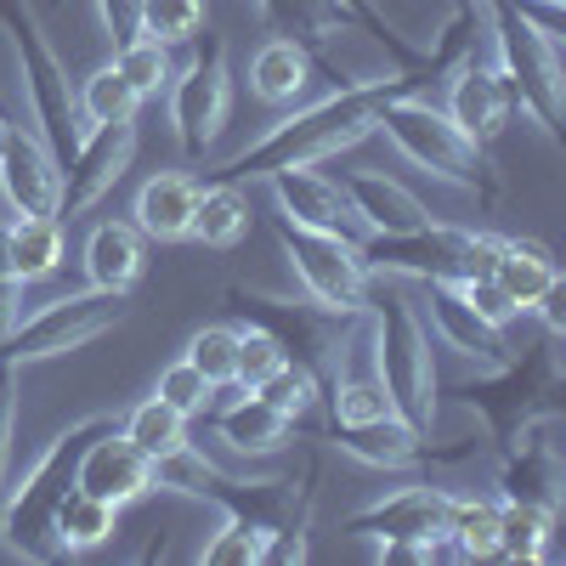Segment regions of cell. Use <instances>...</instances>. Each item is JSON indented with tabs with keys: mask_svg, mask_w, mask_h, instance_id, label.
Returning a JSON list of instances; mask_svg holds the SVG:
<instances>
[{
	"mask_svg": "<svg viewBox=\"0 0 566 566\" xmlns=\"http://www.w3.org/2000/svg\"><path fill=\"white\" fill-rule=\"evenodd\" d=\"M453 290H459V295H464L470 306H476V312H482L488 323H499V328H510L515 317H522V312H515V301H510V295L499 290L493 277H459Z\"/></svg>",
	"mask_w": 566,
	"mask_h": 566,
	"instance_id": "obj_45",
	"label": "cell"
},
{
	"mask_svg": "<svg viewBox=\"0 0 566 566\" xmlns=\"http://www.w3.org/2000/svg\"><path fill=\"white\" fill-rule=\"evenodd\" d=\"M154 397H165L170 408H181L187 419H193V413H205V408L216 402V386L205 380V374H199L193 363L181 357V363H170V368L159 374V386H154Z\"/></svg>",
	"mask_w": 566,
	"mask_h": 566,
	"instance_id": "obj_44",
	"label": "cell"
},
{
	"mask_svg": "<svg viewBox=\"0 0 566 566\" xmlns=\"http://www.w3.org/2000/svg\"><path fill=\"white\" fill-rule=\"evenodd\" d=\"M368 323V368L386 386L391 413L408 419L419 437L437 431V352H431V328H424L419 306L402 290L368 295L363 306Z\"/></svg>",
	"mask_w": 566,
	"mask_h": 566,
	"instance_id": "obj_2",
	"label": "cell"
},
{
	"mask_svg": "<svg viewBox=\"0 0 566 566\" xmlns=\"http://www.w3.org/2000/svg\"><path fill=\"white\" fill-rule=\"evenodd\" d=\"M250 232V193L232 181H199V210H193V232L205 250H232Z\"/></svg>",
	"mask_w": 566,
	"mask_h": 566,
	"instance_id": "obj_31",
	"label": "cell"
},
{
	"mask_svg": "<svg viewBox=\"0 0 566 566\" xmlns=\"http://www.w3.org/2000/svg\"><path fill=\"white\" fill-rule=\"evenodd\" d=\"M340 187H346V199H352L363 232H380V239H397V232H419V227L437 221L431 210H424L419 193H408L402 181H391V176H380V170H346Z\"/></svg>",
	"mask_w": 566,
	"mask_h": 566,
	"instance_id": "obj_21",
	"label": "cell"
},
{
	"mask_svg": "<svg viewBox=\"0 0 566 566\" xmlns=\"http://www.w3.org/2000/svg\"><path fill=\"white\" fill-rule=\"evenodd\" d=\"M0 199L18 216H57V205H63V165L23 125H12L7 148H0Z\"/></svg>",
	"mask_w": 566,
	"mask_h": 566,
	"instance_id": "obj_17",
	"label": "cell"
},
{
	"mask_svg": "<svg viewBox=\"0 0 566 566\" xmlns=\"http://www.w3.org/2000/svg\"><path fill=\"white\" fill-rule=\"evenodd\" d=\"M136 159V119H114V125H85L74 159L63 165V205L57 216H85L97 210L114 187L125 181Z\"/></svg>",
	"mask_w": 566,
	"mask_h": 566,
	"instance_id": "obj_14",
	"label": "cell"
},
{
	"mask_svg": "<svg viewBox=\"0 0 566 566\" xmlns=\"http://www.w3.org/2000/svg\"><path fill=\"white\" fill-rule=\"evenodd\" d=\"M187 363H193L216 391H227L232 386V363H239V328H227V323L199 328V335L187 340Z\"/></svg>",
	"mask_w": 566,
	"mask_h": 566,
	"instance_id": "obj_42",
	"label": "cell"
},
{
	"mask_svg": "<svg viewBox=\"0 0 566 566\" xmlns=\"http://www.w3.org/2000/svg\"><path fill=\"white\" fill-rule=\"evenodd\" d=\"M340 7L352 12V23H357L368 40H380V45H386L391 69H424V52H419V45H413L408 34H397V23L386 18L380 0H340ZM424 74H431V69H424Z\"/></svg>",
	"mask_w": 566,
	"mask_h": 566,
	"instance_id": "obj_41",
	"label": "cell"
},
{
	"mask_svg": "<svg viewBox=\"0 0 566 566\" xmlns=\"http://www.w3.org/2000/svg\"><path fill=\"white\" fill-rule=\"evenodd\" d=\"M290 431H295V419L290 413H277L261 391H239L227 408H216V437L232 448V453H244V459H272L290 448Z\"/></svg>",
	"mask_w": 566,
	"mask_h": 566,
	"instance_id": "obj_24",
	"label": "cell"
},
{
	"mask_svg": "<svg viewBox=\"0 0 566 566\" xmlns=\"http://www.w3.org/2000/svg\"><path fill=\"white\" fill-rule=\"evenodd\" d=\"M114 533H119V504L91 499V493H80V488H69L63 504L52 510V544H57V560H74V555L103 549Z\"/></svg>",
	"mask_w": 566,
	"mask_h": 566,
	"instance_id": "obj_28",
	"label": "cell"
},
{
	"mask_svg": "<svg viewBox=\"0 0 566 566\" xmlns=\"http://www.w3.org/2000/svg\"><path fill=\"white\" fill-rule=\"evenodd\" d=\"M74 488L91 493V499H108V504H136L154 493V459L142 453L119 424L97 431L85 448H80V464H74Z\"/></svg>",
	"mask_w": 566,
	"mask_h": 566,
	"instance_id": "obj_16",
	"label": "cell"
},
{
	"mask_svg": "<svg viewBox=\"0 0 566 566\" xmlns=\"http://www.w3.org/2000/svg\"><path fill=\"white\" fill-rule=\"evenodd\" d=\"M499 499L538 504V510H555L560 504V459H555L549 431H533L527 442H515L504 453V464H499Z\"/></svg>",
	"mask_w": 566,
	"mask_h": 566,
	"instance_id": "obj_26",
	"label": "cell"
},
{
	"mask_svg": "<svg viewBox=\"0 0 566 566\" xmlns=\"http://www.w3.org/2000/svg\"><path fill=\"white\" fill-rule=\"evenodd\" d=\"M283 363H290V357H283V346L266 335V328H250V323L239 328V363H232V386H239V391L266 386Z\"/></svg>",
	"mask_w": 566,
	"mask_h": 566,
	"instance_id": "obj_43",
	"label": "cell"
},
{
	"mask_svg": "<svg viewBox=\"0 0 566 566\" xmlns=\"http://www.w3.org/2000/svg\"><path fill=\"white\" fill-rule=\"evenodd\" d=\"M205 29V0H136V34L159 45H193Z\"/></svg>",
	"mask_w": 566,
	"mask_h": 566,
	"instance_id": "obj_38",
	"label": "cell"
},
{
	"mask_svg": "<svg viewBox=\"0 0 566 566\" xmlns=\"http://www.w3.org/2000/svg\"><path fill=\"white\" fill-rule=\"evenodd\" d=\"M130 317V295H114V290H74V295H57L45 301L34 317H23L7 340H0V363L12 368H29V363H52V357H69L91 340L114 335V328Z\"/></svg>",
	"mask_w": 566,
	"mask_h": 566,
	"instance_id": "obj_10",
	"label": "cell"
},
{
	"mask_svg": "<svg viewBox=\"0 0 566 566\" xmlns=\"http://www.w3.org/2000/svg\"><path fill=\"white\" fill-rule=\"evenodd\" d=\"M74 103H80V125L136 119V108H142V97L130 91V80H125L114 63H103L97 74H85V80H80V91H74Z\"/></svg>",
	"mask_w": 566,
	"mask_h": 566,
	"instance_id": "obj_35",
	"label": "cell"
},
{
	"mask_svg": "<svg viewBox=\"0 0 566 566\" xmlns=\"http://www.w3.org/2000/svg\"><path fill=\"white\" fill-rule=\"evenodd\" d=\"M193 210H199V176L187 170H159L142 181L136 193V232L154 244H181L187 232H193Z\"/></svg>",
	"mask_w": 566,
	"mask_h": 566,
	"instance_id": "obj_23",
	"label": "cell"
},
{
	"mask_svg": "<svg viewBox=\"0 0 566 566\" xmlns=\"http://www.w3.org/2000/svg\"><path fill=\"white\" fill-rule=\"evenodd\" d=\"M0 29H7V45H12L18 74H23L34 136L57 154V165H69L74 148H80V136H85L74 85H69V63L57 57V45H52V34H45L34 0H0Z\"/></svg>",
	"mask_w": 566,
	"mask_h": 566,
	"instance_id": "obj_7",
	"label": "cell"
},
{
	"mask_svg": "<svg viewBox=\"0 0 566 566\" xmlns=\"http://www.w3.org/2000/svg\"><path fill=\"white\" fill-rule=\"evenodd\" d=\"M555 391H560V335H549V328H544V340H533L527 352L515 346L488 380L459 386L464 408L488 419V437L499 442V453H510L515 442H527L533 431H555L560 424Z\"/></svg>",
	"mask_w": 566,
	"mask_h": 566,
	"instance_id": "obj_3",
	"label": "cell"
},
{
	"mask_svg": "<svg viewBox=\"0 0 566 566\" xmlns=\"http://www.w3.org/2000/svg\"><path fill=\"white\" fill-rule=\"evenodd\" d=\"M424 317H431V335L459 352V357H476L488 368H499L515 346L499 323H488L476 306H470L459 290H453V277H424Z\"/></svg>",
	"mask_w": 566,
	"mask_h": 566,
	"instance_id": "obj_19",
	"label": "cell"
},
{
	"mask_svg": "<svg viewBox=\"0 0 566 566\" xmlns=\"http://www.w3.org/2000/svg\"><path fill=\"white\" fill-rule=\"evenodd\" d=\"M18 374L12 363H0V493H7V470H12V431H18Z\"/></svg>",
	"mask_w": 566,
	"mask_h": 566,
	"instance_id": "obj_46",
	"label": "cell"
},
{
	"mask_svg": "<svg viewBox=\"0 0 566 566\" xmlns=\"http://www.w3.org/2000/svg\"><path fill=\"white\" fill-rule=\"evenodd\" d=\"M97 23H103V34L114 45L130 40L136 34V0H97Z\"/></svg>",
	"mask_w": 566,
	"mask_h": 566,
	"instance_id": "obj_47",
	"label": "cell"
},
{
	"mask_svg": "<svg viewBox=\"0 0 566 566\" xmlns=\"http://www.w3.org/2000/svg\"><path fill=\"white\" fill-rule=\"evenodd\" d=\"M448 549L453 560H493L499 555V504L493 499H448Z\"/></svg>",
	"mask_w": 566,
	"mask_h": 566,
	"instance_id": "obj_34",
	"label": "cell"
},
{
	"mask_svg": "<svg viewBox=\"0 0 566 566\" xmlns=\"http://www.w3.org/2000/svg\"><path fill=\"white\" fill-rule=\"evenodd\" d=\"M549 533H555V510L499 499V555H493V560L533 566V560L549 555Z\"/></svg>",
	"mask_w": 566,
	"mask_h": 566,
	"instance_id": "obj_33",
	"label": "cell"
},
{
	"mask_svg": "<svg viewBox=\"0 0 566 566\" xmlns=\"http://www.w3.org/2000/svg\"><path fill=\"white\" fill-rule=\"evenodd\" d=\"M499 232H476V227H453V221H431L419 232H397V239H380L368 232L363 239V261L368 272L386 277H488L493 255H499Z\"/></svg>",
	"mask_w": 566,
	"mask_h": 566,
	"instance_id": "obj_9",
	"label": "cell"
},
{
	"mask_svg": "<svg viewBox=\"0 0 566 566\" xmlns=\"http://www.w3.org/2000/svg\"><path fill=\"white\" fill-rule=\"evenodd\" d=\"M266 187H272V199H277V216H290L295 227H317V232H340V239H368L363 232V221H357V210H352V199H346V187L335 181V176H323L317 165H306V170H277V176H266Z\"/></svg>",
	"mask_w": 566,
	"mask_h": 566,
	"instance_id": "obj_18",
	"label": "cell"
},
{
	"mask_svg": "<svg viewBox=\"0 0 566 566\" xmlns=\"http://www.w3.org/2000/svg\"><path fill=\"white\" fill-rule=\"evenodd\" d=\"M114 413H85L74 424L40 448V459L23 470V476L0 493V544L23 560H57V544H52V510L63 504V493L74 488V464H80V448L108 431Z\"/></svg>",
	"mask_w": 566,
	"mask_h": 566,
	"instance_id": "obj_4",
	"label": "cell"
},
{
	"mask_svg": "<svg viewBox=\"0 0 566 566\" xmlns=\"http://www.w3.org/2000/svg\"><path fill=\"white\" fill-rule=\"evenodd\" d=\"M488 277L515 301V312H533L544 295L560 290V266L549 261L544 244H527V239H504L499 255H493V272H488Z\"/></svg>",
	"mask_w": 566,
	"mask_h": 566,
	"instance_id": "obj_27",
	"label": "cell"
},
{
	"mask_svg": "<svg viewBox=\"0 0 566 566\" xmlns=\"http://www.w3.org/2000/svg\"><path fill=\"white\" fill-rule=\"evenodd\" d=\"M277 250L290 261L301 295H312L328 312H346L357 317L368 306V261L357 239H340V232H317V227H295L290 216H277Z\"/></svg>",
	"mask_w": 566,
	"mask_h": 566,
	"instance_id": "obj_12",
	"label": "cell"
},
{
	"mask_svg": "<svg viewBox=\"0 0 566 566\" xmlns=\"http://www.w3.org/2000/svg\"><path fill=\"white\" fill-rule=\"evenodd\" d=\"M510 91L499 80L493 63H476V57H464L453 74H448V119L476 142V148H493V142L510 130Z\"/></svg>",
	"mask_w": 566,
	"mask_h": 566,
	"instance_id": "obj_20",
	"label": "cell"
},
{
	"mask_svg": "<svg viewBox=\"0 0 566 566\" xmlns=\"http://www.w3.org/2000/svg\"><path fill=\"white\" fill-rule=\"evenodd\" d=\"M424 85H431L424 69H386L380 80H352L340 91H328V97L272 119L266 136H255L250 148L221 159L199 181L244 187V181H266L277 170H306V165H323V159H340L346 148H357V142L374 136V119H380V108L391 97H402V91H424Z\"/></svg>",
	"mask_w": 566,
	"mask_h": 566,
	"instance_id": "obj_1",
	"label": "cell"
},
{
	"mask_svg": "<svg viewBox=\"0 0 566 566\" xmlns=\"http://www.w3.org/2000/svg\"><path fill=\"white\" fill-rule=\"evenodd\" d=\"M255 391H261L277 413H290V419L301 424V419H312V413L323 408V374L290 357V363H283V368L272 374V380H266V386H255Z\"/></svg>",
	"mask_w": 566,
	"mask_h": 566,
	"instance_id": "obj_40",
	"label": "cell"
},
{
	"mask_svg": "<svg viewBox=\"0 0 566 566\" xmlns=\"http://www.w3.org/2000/svg\"><path fill=\"white\" fill-rule=\"evenodd\" d=\"M232 114V74H227V40L210 34L193 63L181 74H170V125H176V142L181 154H210L216 136Z\"/></svg>",
	"mask_w": 566,
	"mask_h": 566,
	"instance_id": "obj_13",
	"label": "cell"
},
{
	"mask_svg": "<svg viewBox=\"0 0 566 566\" xmlns=\"http://www.w3.org/2000/svg\"><path fill=\"white\" fill-rule=\"evenodd\" d=\"M266 544H272V527L244 522V515H227L221 533L205 538L199 560H205V566H261V560H266Z\"/></svg>",
	"mask_w": 566,
	"mask_h": 566,
	"instance_id": "obj_39",
	"label": "cell"
},
{
	"mask_svg": "<svg viewBox=\"0 0 566 566\" xmlns=\"http://www.w3.org/2000/svg\"><path fill=\"white\" fill-rule=\"evenodd\" d=\"M374 130H386L391 148L413 170L459 187V193H476V199H499L504 193L499 176H493L488 148H476V142L448 119V108H437L424 91H402V97H391L380 108V119H374Z\"/></svg>",
	"mask_w": 566,
	"mask_h": 566,
	"instance_id": "obj_5",
	"label": "cell"
},
{
	"mask_svg": "<svg viewBox=\"0 0 566 566\" xmlns=\"http://www.w3.org/2000/svg\"><path fill=\"white\" fill-rule=\"evenodd\" d=\"M448 499L453 493H442L431 482L397 488L386 499L352 510L346 515V533L352 538H374V544H437L448 533Z\"/></svg>",
	"mask_w": 566,
	"mask_h": 566,
	"instance_id": "obj_15",
	"label": "cell"
},
{
	"mask_svg": "<svg viewBox=\"0 0 566 566\" xmlns=\"http://www.w3.org/2000/svg\"><path fill=\"white\" fill-rule=\"evenodd\" d=\"M255 7L277 40H295L306 52L312 45H328L335 34H363L340 0H255Z\"/></svg>",
	"mask_w": 566,
	"mask_h": 566,
	"instance_id": "obj_29",
	"label": "cell"
},
{
	"mask_svg": "<svg viewBox=\"0 0 566 566\" xmlns=\"http://www.w3.org/2000/svg\"><path fill=\"white\" fill-rule=\"evenodd\" d=\"M119 431H125L142 453H148V459H159V453H170V448L187 442V413L170 408L165 397H148V402L130 408V419L119 424Z\"/></svg>",
	"mask_w": 566,
	"mask_h": 566,
	"instance_id": "obj_37",
	"label": "cell"
},
{
	"mask_svg": "<svg viewBox=\"0 0 566 566\" xmlns=\"http://www.w3.org/2000/svg\"><path fill=\"white\" fill-rule=\"evenodd\" d=\"M142 266H148V239L136 232V221H97L85 239V283L91 290L130 295Z\"/></svg>",
	"mask_w": 566,
	"mask_h": 566,
	"instance_id": "obj_25",
	"label": "cell"
},
{
	"mask_svg": "<svg viewBox=\"0 0 566 566\" xmlns=\"http://www.w3.org/2000/svg\"><path fill=\"white\" fill-rule=\"evenodd\" d=\"M328 442H335L346 459L368 464V470H413L431 459V442H424L408 419L386 413V419H368V424H328L323 431Z\"/></svg>",
	"mask_w": 566,
	"mask_h": 566,
	"instance_id": "obj_22",
	"label": "cell"
},
{
	"mask_svg": "<svg viewBox=\"0 0 566 566\" xmlns=\"http://www.w3.org/2000/svg\"><path fill=\"white\" fill-rule=\"evenodd\" d=\"M7 130H12V125H7V119H0V148H7Z\"/></svg>",
	"mask_w": 566,
	"mask_h": 566,
	"instance_id": "obj_50",
	"label": "cell"
},
{
	"mask_svg": "<svg viewBox=\"0 0 566 566\" xmlns=\"http://www.w3.org/2000/svg\"><path fill=\"white\" fill-rule=\"evenodd\" d=\"M250 85H255V97L272 103V108L295 103L301 91L312 85V52H306V45H295V40H277L272 34L261 52H255V63H250Z\"/></svg>",
	"mask_w": 566,
	"mask_h": 566,
	"instance_id": "obj_32",
	"label": "cell"
},
{
	"mask_svg": "<svg viewBox=\"0 0 566 566\" xmlns=\"http://www.w3.org/2000/svg\"><path fill=\"white\" fill-rule=\"evenodd\" d=\"M232 306H239V317L250 323V328H266V335L283 346V357H295V363H306V368H317L323 380L335 374V363L352 352V328H357V317H346V312H328V306H317L312 295H266V290H232L227 295Z\"/></svg>",
	"mask_w": 566,
	"mask_h": 566,
	"instance_id": "obj_11",
	"label": "cell"
},
{
	"mask_svg": "<svg viewBox=\"0 0 566 566\" xmlns=\"http://www.w3.org/2000/svg\"><path fill=\"white\" fill-rule=\"evenodd\" d=\"M493 18V69L510 91V103L522 108L549 142L560 136L566 114V69H560V40H549L515 0H482Z\"/></svg>",
	"mask_w": 566,
	"mask_h": 566,
	"instance_id": "obj_8",
	"label": "cell"
},
{
	"mask_svg": "<svg viewBox=\"0 0 566 566\" xmlns=\"http://www.w3.org/2000/svg\"><path fill=\"white\" fill-rule=\"evenodd\" d=\"M7 266L23 283H40L63 266V216H18L7 227Z\"/></svg>",
	"mask_w": 566,
	"mask_h": 566,
	"instance_id": "obj_30",
	"label": "cell"
},
{
	"mask_svg": "<svg viewBox=\"0 0 566 566\" xmlns=\"http://www.w3.org/2000/svg\"><path fill=\"white\" fill-rule=\"evenodd\" d=\"M0 272H12V266H7V227H0Z\"/></svg>",
	"mask_w": 566,
	"mask_h": 566,
	"instance_id": "obj_49",
	"label": "cell"
},
{
	"mask_svg": "<svg viewBox=\"0 0 566 566\" xmlns=\"http://www.w3.org/2000/svg\"><path fill=\"white\" fill-rule=\"evenodd\" d=\"M18 323H23V277L0 272V340H7Z\"/></svg>",
	"mask_w": 566,
	"mask_h": 566,
	"instance_id": "obj_48",
	"label": "cell"
},
{
	"mask_svg": "<svg viewBox=\"0 0 566 566\" xmlns=\"http://www.w3.org/2000/svg\"><path fill=\"white\" fill-rule=\"evenodd\" d=\"M154 488L181 493V499H205L221 515H244V522H261L272 533L290 522H312V493L295 504V476H232V470H221L193 442L154 459Z\"/></svg>",
	"mask_w": 566,
	"mask_h": 566,
	"instance_id": "obj_6",
	"label": "cell"
},
{
	"mask_svg": "<svg viewBox=\"0 0 566 566\" xmlns=\"http://www.w3.org/2000/svg\"><path fill=\"white\" fill-rule=\"evenodd\" d=\"M114 69L130 80V91L142 103L159 97V91L170 85V45H159L154 34H130L114 45Z\"/></svg>",
	"mask_w": 566,
	"mask_h": 566,
	"instance_id": "obj_36",
	"label": "cell"
}]
</instances>
